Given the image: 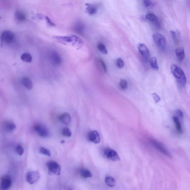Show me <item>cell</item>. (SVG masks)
Segmentation results:
<instances>
[{
	"instance_id": "obj_13",
	"label": "cell",
	"mask_w": 190,
	"mask_h": 190,
	"mask_svg": "<svg viewBox=\"0 0 190 190\" xmlns=\"http://www.w3.org/2000/svg\"><path fill=\"white\" fill-rule=\"evenodd\" d=\"M138 48L140 54L145 59L147 60L149 57L150 53L147 46L143 43H140Z\"/></svg>"
},
{
	"instance_id": "obj_17",
	"label": "cell",
	"mask_w": 190,
	"mask_h": 190,
	"mask_svg": "<svg viewBox=\"0 0 190 190\" xmlns=\"http://www.w3.org/2000/svg\"><path fill=\"white\" fill-rule=\"evenodd\" d=\"M175 54L179 60L181 61L183 60L185 57V51L183 47L177 48L175 50Z\"/></svg>"
},
{
	"instance_id": "obj_38",
	"label": "cell",
	"mask_w": 190,
	"mask_h": 190,
	"mask_svg": "<svg viewBox=\"0 0 190 190\" xmlns=\"http://www.w3.org/2000/svg\"><path fill=\"white\" fill-rule=\"evenodd\" d=\"M45 19L46 20L47 22H48V24L49 25H50L51 26H55L54 23H53V22H51V21L50 20V19H49V18H48V17H46Z\"/></svg>"
},
{
	"instance_id": "obj_25",
	"label": "cell",
	"mask_w": 190,
	"mask_h": 190,
	"mask_svg": "<svg viewBox=\"0 0 190 190\" xmlns=\"http://www.w3.org/2000/svg\"><path fill=\"white\" fill-rule=\"evenodd\" d=\"M97 48L100 51L102 54H107L108 51L105 47V45L103 43H99L97 44Z\"/></svg>"
},
{
	"instance_id": "obj_26",
	"label": "cell",
	"mask_w": 190,
	"mask_h": 190,
	"mask_svg": "<svg viewBox=\"0 0 190 190\" xmlns=\"http://www.w3.org/2000/svg\"><path fill=\"white\" fill-rule=\"evenodd\" d=\"M21 59L23 61L30 63L32 60V57L28 53H24L21 56Z\"/></svg>"
},
{
	"instance_id": "obj_9",
	"label": "cell",
	"mask_w": 190,
	"mask_h": 190,
	"mask_svg": "<svg viewBox=\"0 0 190 190\" xmlns=\"http://www.w3.org/2000/svg\"><path fill=\"white\" fill-rule=\"evenodd\" d=\"M49 58L51 62L55 65H59L62 63V59L61 57L56 52H52L50 54Z\"/></svg>"
},
{
	"instance_id": "obj_7",
	"label": "cell",
	"mask_w": 190,
	"mask_h": 190,
	"mask_svg": "<svg viewBox=\"0 0 190 190\" xmlns=\"http://www.w3.org/2000/svg\"><path fill=\"white\" fill-rule=\"evenodd\" d=\"M14 33L10 31H4L1 35V38L2 41L7 43H10L13 41L14 39Z\"/></svg>"
},
{
	"instance_id": "obj_3",
	"label": "cell",
	"mask_w": 190,
	"mask_h": 190,
	"mask_svg": "<svg viewBox=\"0 0 190 190\" xmlns=\"http://www.w3.org/2000/svg\"><path fill=\"white\" fill-rule=\"evenodd\" d=\"M153 38L154 42L161 50L164 51L165 49L166 46V41L164 37L161 33H156L153 34Z\"/></svg>"
},
{
	"instance_id": "obj_14",
	"label": "cell",
	"mask_w": 190,
	"mask_h": 190,
	"mask_svg": "<svg viewBox=\"0 0 190 190\" xmlns=\"http://www.w3.org/2000/svg\"><path fill=\"white\" fill-rule=\"evenodd\" d=\"M146 18L148 20L152 22L157 28L160 27V23L157 16L152 13H148L146 15Z\"/></svg>"
},
{
	"instance_id": "obj_1",
	"label": "cell",
	"mask_w": 190,
	"mask_h": 190,
	"mask_svg": "<svg viewBox=\"0 0 190 190\" xmlns=\"http://www.w3.org/2000/svg\"><path fill=\"white\" fill-rule=\"evenodd\" d=\"M171 70L177 82L182 87H184L187 82V79L183 71L176 64L171 66Z\"/></svg>"
},
{
	"instance_id": "obj_2",
	"label": "cell",
	"mask_w": 190,
	"mask_h": 190,
	"mask_svg": "<svg viewBox=\"0 0 190 190\" xmlns=\"http://www.w3.org/2000/svg\"><path fill=\"white\" fill-rule=\"evenodd\" d=\"M47 166L49 175H60L61 168L60 165L56 161H49L47 163Z\"/></svg>"
},
{
	"instance_id": "obj_19",
	"label": "cell",
	"mask_w": 190,
	"mask_h": 190,
	"mask_svg": "<svg viewBox=\"0 0 190 190\" xmlns=\"http://www.w3.org/2000/svg\"><path fill=\"white\" fill-rule=\"evenodd\" d=\"M4 127L6 131L11 132L16 129V126L14 123L11 121H7L4 124Z\"/></svg>"
},
{
	"instance_id": "obj_15",
	"label": "cell",
	"mask_w": 190,
	"mask_h": 190,
	"mask_svg": "<svg viewBox=\"0 0 190 190\" xmlns=\"http://www.w3.org/2000/svg\"><path fill=\"white\" fill-rule=\"evenodd\" d=\"M59 120L63 124L68 125L71 121V117L68 113H64L59 116Z\"/></svg>"
},
{
	"instance_id": "obj_18",
	"label": "cell",
	"mask_w": 190,
	"mask_h": 190,
	"mask_svg": "<svg viewBox=\"0 0 190 190\" xmlns=\"http://www.w3.org/2000/svg\"><path fill=\"white\" fill-rule=\"evenodd\" d=\"M79 173L81 177L85 179L90 178L92 176V174L90 170L87 169L82 168L79 171Z\"/></svg>"
},
{
	"instance_id": "obj_37",
	"label": "cell",
	"mask_w": 190,
	"mask_h": 190,
	"mask_svg": "<svg viewBox=\"0 0 190 190\" xmlns=\"http://www.w3.org/2000/svg\"><path fill=\"white\" fill-rule=\"evenodd\" d=\"M171 33L173 41H174L175 43H177L178 40H177V36H176V32H175L174 31H171Z\"/></svg>"
},
{
	"instance_id": "obj_28",
	"label": "cell",
	"mask_w": 190,
	"mask_h": 190,
	"mask_svg": "<svg viewBox=\"0 0 190 190\" xmlns=\"http://www.w3.org/2000/svg\"><path fill=\"white\" fill-rule=\"evenodd\" d=\"M62 134L66 137H70L72 136V133L70 129L68 128L65 127L62 130Z\"/></svg>"
},
{
	"instance_id": "obj_24",
	"label": "cell",
	"mask_w": 190,
	"mask_h": 190,
	"mask_svg": "<svg viewBox=\"0 0 190 190\" xmlns=\"http://www.w3.org/2000/svg\"><path fill=\"white\" fill-rule=\"evenodd\" d=\"M149 63L150 65L153 69L155 70H158L159 66L157 64V58L156 57L151 58L150 59Z\"/></svg>"
},
{
	"instance_id": "obj_34",
	"label": "cell",
	"mask_w": 190,
	"mask_h": 190,
	"mask_svg": "<svg viewBox=\"0 0 190 190\" xmlns=\"http://www.w3.org/2000/svg\"><path fill=\"white\" fill-rule=\"evenodd\" d=\"M143 2L146 7H151L153 6V3L151 0H143Z\"/></svg>"
},
{
	"instance_id": "obj_10",
	"label": "cell",
	"mask_w": 190,
	"mask_h": 190,
	"mask_svg": "<svg viewBox=\"0 0 190 190\" xmlns=\"http://www.w3.org/2000/svg\"><path fill=\"white\" fill-rule=\"evenodd\" d=\"M88 138L89 140L93 143L99 144L100 141V135L96 130L90 131L88 134Z\"/></svg>"
},
{
	"instance_id": "obj_27",
	"label": "cell",
	"mask_w": 190,
	"mask_h": 190,
	"mask_svg": "<svg viewBox=\"0 0 190 190\" xmlns=\"http://www.w3.org/2000/svg\"><path fill=\"white\" fill-rule=\"evenodd\" d=\"M119 87L121 90H126L128 87L127 81L125 79H121L119 83Z\"/></svg>"
},
{
	"instance_id": "obj_35",
	"label": "cell",
	"mask_w": 190,
	"mask_h": 190,
	"mask_svg": "<svg viewBox=\"0 0 190 190\" xmlns=\"http://www.w3.org/2000/svg\"><path fill=\"white\" fill-rule=\"evenodd\" d=\"M176 115L178 117V118L181 119H183L184 117V115L183 112L180 110H177L176 111Z\"/></svg>"
},
{
	"instance_id": "obj_8",
	"label": "cell",
	"mask_w": 190,
	"mask_h": 190,
	"mask_svg": "<svg viewBox=\"0 0 190 190\" xmlns=\"http://www.w3.org/2000/svg\"><path fill=\"white\" fill-rule=\"evenodd\" d=\"M151 142L154 147L160 152L161 153L163 154L166 155L169 157H171V154L158 141L154 139H151Z\"/></svg>"
},
{
	"instance_id": "obj_33",
	"label": "cell",
	"mask_w": 190,
	"mask_h": 190,
	"mask_svg": "<svg viewBox=\"0 0 190 190\" xmlns=\"http://www.w3.org/2000/svg\"><path fill=\"white\" fill-rule=\"evenodd\" d=\"M59 39L61 41L67 42H71L73 41V39L71 37H59Z\"/></svg>"
},
{
	"instance_id": "obj_12",
	"label": "cell",
	"mask_w": 190,
	"mask_h": 190,
	"mask_svg": "<svg viewBox=\"0 0 190 190\" xmlns=\"http://www.w3.org/2000/svg\"><path fill=\"white\" fill-rule=\"evenodd\" d=\"M95 64L99 71L102 73H107V68L103 61L99 58H97L95 60Z\"/></svg>"
},
{
	"instance_id": "obj_32",
	"label": "cell",
	"mask_w": 190,
	"mask_h": 190,
	"mask_svg": "<svg viewBox=\"0 0 190 190\" xmlns=\"http://www.w3.org/2000/svg\"><path fill=\"white\" fill-rule=\"evenodd\" d=\"M152 96L155 103L159 102L161 100V98L159 96L158 94H156V93H153L152 94Z\"/></svg>"
},
{
	"instance_id": "obj_23",
	"label": "cell",
	"mask_w": 190,
	"mask_h": 190,
	"mask_svg": "<svg viewBox=\"0 0 190 190\" xmlns=\"http://www.w3.org/2000/svg\"><path fill=\"white\" fill-rule=\"evenodd\" d=\"M173 120L176 125V128L177 129V132L180 134L182 133V126H181V123L179 121V119L176 116L173 117Z\"/></svg>"
},
{
	"instance_id": "obj_21",
	"label": "cell",
	"mask_w": 190,
	"mask_h": 190,
	"mask_svg": "<svg viewBox=\"0 0 190 190\" xmlns=\"http://www.w3.org/2000/svg\"><path fill=\"white\" fill-rule=\"evenodd\" d=\"M86 5L87 7L86 8L87 12L89 14L93 15L96 13L97 12V7L96 6L89 3L86 4Z\"/></svg>"
},
{
	"instance_id": "obj_4",
	"label": "cell",
	"mask_w": 190,
	"mask_h": 190,
	"mask_svg": "<svg viewBox=\"0 0 190 190\" xmlns=\"http://www.w3.org/2000/svg\"><path fill=\"white\" fill-rule=\"evenodd\" d=\"M34 130L36 133L41 137L46 138L49 136V130L47 126L43 124H36L34 127Z\"/></svg>"
},
{
	"instance_id": "obj_6",
	"label": "cell",
	"mask_w": 190,
	"mask_h": 190,
	"mask_svg": "<svg viewBox=\"0 0 190 190\" xmlns=\"http://www.w3.org/2000/svg\"><path fill=\"white\" fill-rule=\"evenodd\" d=\"M40 177V175L38 171H31L28 172L26 175V181L30 184L35 183Z\"/></svg>"
},
{
	"instance_id": "obj_30",
	"label": "cell",
	"mask_w": 190,
	"mask_h": 190,
	"mask_svg": "<svg viewBox=\"0 0 190 190\" xmlns=\"http://www.w3.org/2000/svg\"><path fill=\"white\" fill-rule=\"evenodd\" d=\"M40 152L43 154L46 155V156H50L51 153L49 150L45 148L42 147L40 149Z\"/></svg>"
},
{
	"instance_id": "obj_29",
	"label": "cell",
	"mask_w": 190,
	"mask_h": 190,
	"mask_svg": "<svg viewBox=\"0 0 190 190\" xmlns=\"http://www.w3.org/2000/svg\"><path fill=\"white\" fill-rule=\"evenodd\" d=\"M24 151V148L21 145L19 144L17 145V147H16V151L17 154L19 156H22L23 154Z\"/></svg>"
},
{
	"instance_id": "obj_5",
	"label": "cell",
	"mask_w": 190,
	"mask_h": 190,
	"mask_svg": "<svg viewBox=\"0 0 190 190\" xmlns=\"http://www.w3.org/2000/svg\"><path fill=\"white\" fill-rule=\"evenodd\" d=\"M104 155L108 159L113 161H120V157L116 151L111 149L107 148L104 150Z\"/></svg>"
},
{
	"instance_id": "obj_16",
	"label": "cell",
	"mask_w": 190,
	"mask_h": 190,
	"mask_svg": "<svg viewBox=\"0 0 190 190\" xmlns=\"http://www.w3.org/2000/svg\"><path fill=\"white\" fill-rule=\"evenodd\" d=\"M15 18L19 22H23L26 19L25 13L21 10H17L15 13Z\"/></svg>"
},
{
	"instance_id": "obj_31",
	"label": "cell",
	"mask_w": 190,
	"mask_h": 190,
	"mask_svg": "<svg viewBox=\"0 0 190 190\" xmlns=\"http://www.w3.org/2000/svg\"><path fill=\"white\" fill-rule=\"evenodd\" d=\"M117 66L120 69H122L124 66V62L121 58H118L116 61Z\"/></svg>"
},
{
	"instance_id": "obj_22",
	"label": "cell",
	"mask_w": 190,
	"mask_h": 190,
	"mask_svg": "<svg viewBox=\"0 0 190 190\" xmlns=\"http://www.w3.org/2000/svg\"><path fill=\"white\" fill-rule=\"evenodd\" d=\"M22 83L24 86L28 90H30L33 87V84L31 81L28 77H24L22 80Z\"/></svg>"
},
{
	"instance_id": "obj_36",
	"label": "cell",
	"mask_w": 190,
	"mask_h": 190,
	"mask_svg": "<svg viewBox=\"0 0 190 190\" xmlns=\"http://www.w3.org/2000/svg\"><path fill=\"white\" fill-rule=\"evenodd\" d=\"M83 27L82 25H79L75 27V30L77 32L79 33H82L83 30Z\"/></svg>"
},
{
	"instance_id": "obj_11",
	"label": "cell",
	"mask_w": 190,
	"mask_h": 190,
	"mask_svg": "<svg viewBox=\"0 0 190 190\" xmlns=\"http://www.w3.org/2000/svg\"><path fill=\"white\" fill-rule=\"evenodd\" d=\"M12 181L8 176H4L1 179V187L2 189H8L12 186Z\"/></svg>"
},
{
	"instance_id": "obj_20",
	"label": "cell",
	"mask_w": 190,
	"mask_h": 190,
	"mask_svg": "<svg viewBox=\"0 0 190 190\" xmlns=\"http://www.w3.org/2000/svg\"><path fill=\"white\" fill-rule=\"evenodd\" d=\"M105 182L107 185L110 187H115L116 183L115 180L111 176H107L105 178Z\"/></svg>"
}]
</instances>
